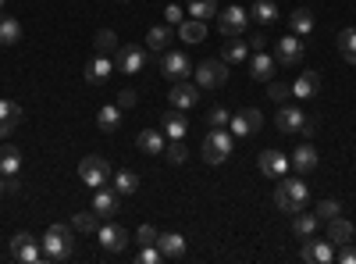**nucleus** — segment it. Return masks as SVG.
Instances as JSON below:
<instances>
[{"label": "nucleus", "instance_id": "nucleus-38", "mask_svg": "<svg viewBox=\"0 0 356 264\" xmlns=\"http://www.w3.org/2000/svg\"><path fill=\"white\" fill-rule=\"evenodd\" d=\"M335 43H339V54L346 57V61L356 65V29H342Z\"/></svg>", "mask_w": 356, "mask_h": 264}, {"label": "nucleus", "instance_id": "nucleus-17", "mask_svg": "<svg viewBox=\"0 0 356 264\" xmlns=\"http://www.w3.org/2000/svg\"><path fill=\"white\" fill-rule=\"evenodd\" d=\"M161 72H164L171 82H178V79H186V75L193 72V61H189L186 54L171 50V54H164V65H161Z\"/></svg>", "mask_w": 356, "mask_h": 264}, {"label": "nucleus", "instance_id": "nucleus-37", "mask_svg": "<svg viewBox=\"0 0 356 264\" xmlns=\"http://www.w3.org/2000/svg\"><path fill=\"white\" fill-rule=\"evenodd\" d=\"M250 15L260 25H271V22H278V4H275V0H257V4L250 8Z\"/></svg>", "mask_w": 356, "mask_h": 264}, {"label": "nucleus", "instance_id": "nucleus-39", "mask_svg": "<svg viewBox=\"0 0 356 264\" xmlns=\"http://www.w3.org/2000/svg\"><path fill=\"white\" fill-rule=\"evenodd\" d=\"M93 50H97V54L114 57V54H118V36L111 33V29H100V33L93 36Z\"/></svg>", "mask_w": 356, "mask_h": 264}, {"label": "nucleus", "instance_id": "nucleus-52", "mask_svg": "<svg viewBox=\"0 0 356 264\" xmlns=\"http://www.w3.org/2000/svg\"><path fill=\"white\" fill-rule=\"evenodd\" d=\"M0 193H4V175H0Z\"/></svg>", "mask_w": 356, "mask_h": 264}, {"label": "nucleus", "instance_id": "nucleus-50", "mask_svg": "<svg viewBox=\"0 0 356 264\" xmlns=\"http://www.w3.org/2000/svg\"><path fill=\"white\" fill-rule=\"evenodd\" d=\"M118 107H136V90H122V93H118Z\"/></svg>", "mask_w": 356, "mask_h": 264}, {"label": "nucleus", "instance_id": "nucleus-28", "mask_svg": "<svg viewBox=\"0 0 356 264\" xmlns=\"http://www.w3.org/2000/svg\"><path fill=\"white\" fill-rule=\"evenodd\" d=\"M303 118H307V114H303L300 107H285V104H282V111H278L275 122H278L282 132H300V129H303Z\"/></svg>", "mask_w": 356, "mask_h": 264}, {"label": "nucleus", "instance_id": "nucleus-36", "mask_svg": "<svg viewBox=\"0 0 356 264\" xmlns=\"http://www.w3.org/2000/svg\"><path fill=\"white\" fill-rule=\"evenodd\" d=\"M111 183H114V193H118V196H132V193L139 189V175H136V171H118Z\"/></svg>", "mask_w": 356, "mask_h": 264}, {"label": "nucleus", "instance_id": "nucleus-32", "mask_svg": "<svg viewBox=\"0 0 356 264\" xmlns=\"http://www.w3.org/2000/svg\"><path fill=\"white\" fill-rule=\"evenodd\" d=\"M178 40H186V43H203V40H207V22H200V18L182 22V25H178Z\"/></svg>", "mask_w": 356, "mask_h": 264}, {"label": "nucleus", "instance_id": "nucleus-16", "mask_svg": "<svg viewBox=\"0 0 356 264\" xmlns=\"http://www.w3.org/2000/svg\"><path fill=\"white\" fill-rule=\"evenodd\" d=\"M300 257H303L307 264H332V261H335V250H332L328 240H314V236H310V240L303 243V254H300Z\"/></svg>", "mask_w": 356, "mask_h": 264}, {"label": "nucleus", "instance_id": "nucleus-9", "mask_svg": "<svg viewBox=\"0 0 356 264\" xmlns=\"http://www.w3.org/2000/svg\"><path fill=\"white\" fill-rule=\"evenodd\" d=\"M11 257L18 264H40V261H47L43 257V247H36V240L29 236V232H18V236L11 240Z\"/></svg>", "mask_w": 356, "mask_h": 264}, {"label": "nucleus", "instance_id": "nucleus-49", "mask_svg": "<svg viewBox=\"0 0 356 264\" xmlns=\"http://www.w3.org/2000/svg\"><path fill=\"white\" fill-rule=\"evenodd\" d=\"M317 125H321V118H317V114H307V118H303V129H300V132H303V136L310 139V136L317 132Z\"/></svg>", "mask_w": 356, "mask_h": 264}, {"label": "nucleus", "instance_id": "nucleus-21", "mask_svg": "<svg viewBox=\"0 0 356 264\" xmlns=\"http://www.w3.org/2000/svg\"><path fill=\"white\" fill-rule=\"evenodd\" d=\"M161 125H164V136H168V139H186V132H189V122H186V114L178 111V107H171V111L164 114Z\"/></svg>", "mask_w": 356, "mask_h": 264}, {"label": "nucleus", "instance_id": "nucleus-5", "mask_svg": "<svg viewBox=\"0 0 356 264\" xmlns=\"http://www.w3.org/2000/svg\"><path fill=\"white\" fill-rule=\"evenodd\" d=\"M79 179L89 186V189H100V186H107L111 183V164L104 161V157H82L79 161Z\"/></svg>", "mask_w": 356, "mask_h": 264}, {"label": "nucleus", "instance_id": "nucleus-12", "mask_svg": "<svg viewBox=\"0 0 356 264\" xmlns=\"http://www.w3.org/2000/svg\"><path fill=\"white\" fill-rule=\"evenodd\" d=\"M257 168L267 175V179H282V175L289 171V154H282V150H264V154L257 157Z\"/></svg>", "mask_w": 356, "mask_h": 264}, {"label": "nucleus", "instance_id": "nucleus-46", "mask_svg": "<svg viewBox=\"0 0 356 264\" xmlns=\"http://www.w3.org/2000/svg\"><path fill=\"white\" fill-rule=\"evenodd\" d=\"M139 261H143V264H157V261H164V254L157 250V243H150V247L139 250Z\"/></svg>", "mask_w": 356, "mask_h": 264}, {"label": "nucleus", "instance_id": "nucleus-33", "mask_svg": "<svg viewBox=\"0 0 356 264\" xmlns=\"http://www.w3.org/2000/svg\"><path fill=\"white\" fill-rule=\"evenodd\" d=\"M97 125H100V132H114L118 125H122V107H118V104H104L97 111Z\"/></svg>", "mask_w": 356, "mask_h": 264}, {"label": "nucleus", "instance_id": "nucleus-7", "mask_svg": "<svg viewBox=\"0 0 356 264\" xmlns=\"http://www.w3.org/2000/svg\"><path fill=\"white\" fill-rule=\"evenodd\" d=\"M246 25H250V11L239 8V4H232L228 11H218V33H221L225 40L243 36V33H246Z\"/></svg>", "mask_w": 356, "mask_h": 264}, {"label": "nucleus", "instance_id": "nucleus-45", "mask_svg": "<svg viewBox=\"0 0 356 264\" xmlns=\"http://www.w3.org/2000/svg\"><path fill=\"white\" fill-rule=\"evenodd\" d=\"M164 22H168V25H182V22H186V11L178 8V4H168V8H164Z\"/></svg>", "mask_w": 356, "mask_h": 264}, {"label": "nucleus", "instance_id": "nucleus-47", "mask_svg": "<svg viewBox=\"0 0 356 264\" xmlns=\"http://www.w3.org/2000/svg\"><path fill=\"white\" fill-rule=\"evenodd\" d=\"M157 236H161V232H157L154 225H143V228L136 232V240H139L143 247H150V243H157Z\"/></svg>", "mask_w": 356, "mask_h": 264}, {"label": "nucleus", "instance_id": "nucleus-20", "mask_svg": "<svg viewBox=\"0 0 356 264\" xmlns=\"http://www.w3.org/2000/svg\"><path fill=\"white\" fill-rule=\"evenodd\" d=\"M18 125H22V107L15 100H0V136L8 139Z\"/></svg>", "mask_w": 356, "mask_h": 264}, {"label": "nucleus", "instance_id": "nucleus-44", "mask_svg": "<svg viewBox=\"0 0 356 264\" xmlns=\"http://www.w3.org/2000/svg\"><path fill=\"white\" fill-rule=\"evenodd\" d=\"M292 97V86H285V82H271V100L275 104H285Z\"/></svg>", "mask_w": 356, "mask_h": 264}, {"label": "nucleus", "instance_id": "nucleus-13", "mask_svg": "<svg viewBox=\"0 0 356 264\" xmlns=\"http://www.w3.org/2000/svg\"><path fill=\"white\" fill-rule=\"evenodd\" d=\"M168 100H171V107H178V111H189V107L200 104V90H196V86H189L186 79H178V82L171 86Z\"/></svg>", "mask_w": 356, "mask_h": 264}, {"label": "nucleus", "instance_id": "nucleus-48", "mask_svg": "<svg viewBox=\"0 0 356 264\" xmlns=\"http://www.w3.org/2000/svg\"><path fill=\"white\" fill-rule=\"evenodd\" d=\"M335 261H339V264H356V247H349V243H342V250L335 254Z\"/></svg>", "mask_w": 356, "mask_h": 264}, {"label": "nucleus", "instance_id": "nucleus-10", "mask_svg": "<svg viewBox=\"0 0 356 264\" xmlns=\"http://www.w3.org/2000/svg\"><path fill=\"white\" fill-rule=\"evenodd\" d=\"M114 68H122L125 75L143 72V68H146V50H143V47H136V43L118 47V54H114Z\"/></svg>", "mask_w": 356, "mask_h": 264}, {"label": "nucleus", "instance_id": "nucleus-26", "mask_svg": "<svg viewBox=\"0 0 356 264\" xmlns=\"http://www.w3.org/2000/svg\"><path fill=\"white\" fill-rule=\"evenodd\" d=\"M353 236H356V228H353V222H346V218H332L328 222V243L335 247H342V243H353Z\"/></svg>", "mask_w": 356, "mask_h": 264}, {"label": "nucleus", "instance_id": "nucleus-51", "mask_svg": "<svg viewBox=\"0 0 356 264\" xmlns=\"http://www.w3.org/2000/svg\"><path fill=\"white\" fill-rule=\"evenodd\" d=\"M250 50H264V36H250Z\"/></svg>", "mask_w": 356, "mask_h": 264}, {"label": "nucleus", "instance_id": "nucleus-41", "mask_svg": "<svg viewBox=\"0 0 356 264\" xmlns=\"http://www.w3.org/2000/svg\"><path fill=\"white\" fill-rule=\"evenodd\" d=\"M164 157H168L171 164H182V161L189 157L186 143H182V139H171V143H164Z\"/></svg>", "mask_w": 356, "mask_h": 264}, {"label": "nucleus", "instance_id": "nucleus-34", "mask_svg": "<svg viewBox=\"0 0 356 264\" xmlns=\"http://www.w3.org/2000/svg\"><path fill=\"white\" fill-rule=\"evenodd\" d=\"M186 11H189V18L211 22L218 15V0H186Z\"/></svg>", "mask_w": 356, "mask_h": 264}, {"label": "nucleus", "instance_id": "nucleus-29", "mask_svg": "<svg viewBox=\"0 0 356 264\" xmlns=\"http://www.w3.org/2000/svg\"><path fill=\"white\" fill-rule=\"evenodd\" d=\"M289 29H292L296 36H310L314 33V11L310 8H296L289 15Z\"/></svg>", "mask_w": 356, "mask_h": 264}, {"label": "nucleus", "instance_id": "nucleus-31", "mask_svg": "<svg viewBox=\"0 0 356 264\" xmlns=\"http://www.w3.org/2000/svg\"><path fill=\"white\" fill-rule=\"evenodd\" d=\"M175 40V25H154L150 33H146V47L150 50H168Z\"/></svg>", "mask_w": 356, "mask_h": 264}, {"label": "nucleus", "instance_id": "nucleus-23", "mask_svg": "<svg viewBox=\"0 0 356 264\" xmlns=\"http://www.w3.org/2000/svg\"><path fill=\"white\" fill-rule=\"evenodd\" d=\"M157 250L164 254V261H178L186 254V240L178 236V232H161V236H157Z\"/></svg>", "mask_w": 356, "mask_h": 264}, {"label": "nucleus", "instance_id": "nucleus-2", "mask_svg": "<svg viewBox=\"0 0 356 264\" xmlns=\"http://www.w3.org/2000/svg\"><path fill=\"white\" fill-rule=\"evenodd\" d=\"M72 247H75L72 228L50 225V228L43 232V257H47V261H68V257H72Z\"/></svg>", "mask_w": 356, "mask_h": 264}, {"label": "nucleus", "instance_id": "nucleus-42", "mask_svg": "<svg viewBox=\"0 0 356 264\" xmlns=\"http://www.w3.org/2000/svg\"><path fill=\"white\" fill-rule=\"evenodd\" d=\"M339 211H342V208H339V200H321L314 215H317L321 222H332V218H339Z\"/></svg>", "mask_w": 356, "mask_h": 264}, {"label": "nucleus", "instance_id": "nucleus-35", "mask_svg": "<svg viewBox=\"0 0 356 264\" xmlns=\"http://www.w3.org/2000/svg\"><path fill=\"white\" fill-rule=\"evenodd\" d=\"M18 40H22V22L11 18V15H0V43L11 47V43H18Z\"/></svg>", "mask_w": 356, "mask_h": 264}, {"label": "nucleus", "instance_id": "nucleus-27", "mask_svg": "<svg viewBox=\"0 0 356 264\" xmlns=\"http://www.w3.org/2000/svg\"><path fill=\"white\" fill-rule=\"evenodd\" d=\"M93 211H97L104 222L114 218V215H118V193H107V189L100 186V189L93 193Z\"/></svg>", "mask_w": 356, "mask_h": 264}, {"label": "nucleus", "instance_id": "nucleus-40", "mask_svg": "<svg viewBox=\"0 0 356 264\" xmlns=\"http://www.w3.org/2000/svg\"><path fill=\"white\" fill-rule=\"evenodd\" d=\"M72 228H75V232H97V228H100V215H97V211H79V215L72 218Z\"/></svg>", "mask_w": 356, "mask_h": 264}, {"label": "nucleus", "instance_id": "nucleus-19", "mask_svg": "<svg viewBox=\"0 0 356 264\" xmlns=\"http://www.w3.org/2000/svg\"><path fill=\"white\" fill-rule=\"evenodd\" d=\"M317 161H321V157H317V150H314V143H303V146H296V150H292V161H289V164L300 171V175H310V171L317 168Z\"/></svg>", "mask_w": 356, "mask_h": 264}, {"label": "nucleus", "instance_id": "nucleus-15", "mask_svg": "<svg viewBox=\"0 0 356 264\" xmlns=\"http://www.w3.org/2000/svg\"><path fill=\"white\" fill-rule=\"evenodd\" d=\"M111 75H114V57H107V54H97L93 61L86 65V82L89 86H104Z\"/></svg>", "mask_w": 356, "mask_h": 264}, {"label": "nucleus", "instance_id": "nucleus-1", "mask_svg": "<svg viewBox=\"0 0 356 264\" xmlns=\"http://www.w3.org/2000/svg\"><path fill=\"white\" fill-rule=\"evenodd\" d=\"M310 203V186L307 183H300V179H278V186H275V208L278 211H285V215H296V211H303Z\"/></svg>", "mask_w": 356, "mask_h": 264}, {"label": "nucleus", "instance_id": "nucleus-43", "mask_svg": "<svg viewBox=\"0 0 356 264\" xmlns=\"http://www.w3.org/2000/svg\"><path fill=\"white\" fill-rule=\"evenodd\" d=\"M228 118H232V114L225 107H211V111H207V125H211V129H228Z\"/></svg>", "mask_w": 356, "mask_h": 264}, {"label": "nucleus", "instance_id": "nucleus-30", "mask_svg": "<svg viewBox=\"0 0 356 264\" xmlns=\"http://www.w3.org/2000/svg\"><path fill=\"white\" fill-rule=\"evenodd\" d=\"M136 146L143 154H164V132H157V129H143L139 136H136Z\"/></svg>", "mask_w": 356, "mask_h": 264}, {"label": "nucleus", "instance_id": "nucleus-8", "mask_svg": "<svg viewBox=\"0 0 356 264\" xmlns=\"http://www.w3.org/2000/svg\"><path fill=\"white\" fill-rule=\"evenodd\" d=\"M303 54H307L303 36L289 33V36L278 40V47H275V61H278L282 68H300V65H303Z\"/></svg>", "mask_w": 356, "mask_h": 264}, {"label": "nucleus", "instance_id": "nucleus-22", "mask_svg": "<svg viewBox=\"0 0 356 264\" xmlns=\"http://www.w3.org/2000/svg\"><path fill=\"white\" fill-rule=\"evenodd\" d=\"M317 225H321V218L314 215V211H296L292 215V232H296V240H310L314 232H317Z\"/></svg>", "mask_w": 356, "mask_h": 264}, {"label": "nucleus", "instance_id": "nucleus-25", "mask_svg": "<svg viewBox=\"0 0 356 264\" xmlns=\"http://www.w3.org/2000/svg\"><path fill=\"white\" fill-rule=\"evenodd\" d=\"M18 171H22V150L11 146V143H4L0 146V175L11 179V175H18Z\"/></svg>", "mask_w": 356, "mask_h": 264}, {"label": "nucleus", "instance_id": "nucleus-6", "mask_svg": "<svg viewBox=\"0 0 356 264\" xmlns=\"http://www.w3.org/2000/svg\"><path fill=\"white\" fill-rule=\"evenodd\" d=\"M193 72H196V86H203V90H218L228 79V65L221 57H207V61H200Z\"/></svg>", "mask_w": 356, "mask_h": 264}, {"label": "nucleus", "instance_id": "nucleus-24", "mask_svg": "<svg viewBox=\"0 0 356 264\" xmlns=\"http://www.w3.org/2000/svg\"><path fill=\"white\" fill-rule=\"evenodd\" d=\"M246 57H250V40H243V36H232L225 43V50H221L225 65H239V61H246Z\"/></svg>", "mask_w": 356, "mask_h": 264}, {"label": "nucleus", "instance_id": "nucleus-3", "mask_svg": "<svg viewBox=\"0 0 356 264\" xmlns=\"http://www.w3.org/2000/svg\"><path fill=\"white\" fill-rule=\"evenodd\" d=\"M232 146H235V136L228 129H211L203 136V161L207 164H225L228 154H232Z\"/></svg>", "mask_w": 356, "mask_h": 264}, {"label": "nucleus", "instance_id": "nucleus-4", "mask_svg": "<svg viewBox=\"0 0 356 264\" xmlns=\"http://www.w3.org/2000/svg\"><path fill=\"white\" fill-rule=\"evenodd\" d=\"M260 125H264V114H260L257 107H243V111H235L232 118H228V132H232L235 139H250V136H257Z\"/></svg>", "mask_w": 356, "mask_h": 264}, {"label": "nucleus", "instance_id": "nucleus-53", "mask_svg": "<svg viewBox=\"0 0 356 264\" xmlns=\"http://www.w3.org/2000/svg\"><path fill=\"white\" fill-rule=\"evenodd\" d=\"M0 11H4V0H0Z\"/></svg>", "mask_w": 356, "mask_h": 264}, {"label": "nucleus", "instance_id": "nucleus-11", "mask_svg": "<svg viewBox=\"0 0 356 264\" xmlns=\"http://www.w3.org/2000/svg\"><path fill=\"white\" fill-rule=\"evenodd\" d=\"M97 240H100V247L104 250H111V254H122L125 250V243H129V232L118 225L114 218H107L100 228H97Z\"/></svg>", "mask_w": 356, "mask_h": 264}, {"label": "nucleus", "instance_id": "nucleus-18", "mask_svg": "<svg viewBox=\"0 0 356 264\" xmlns=\"http://www.w3.org/2000/svg\"><path fill=\"white\" fill-rule=\"evenodd\" d=\"M317 93H321V75L310 72V68L292 82V97H300V100H314Z\"/></svg>", "mask_w": 356, "mask_h": 264}, {"label": "nucleus", "instance_id": "nucleus-14", "mask_svg": "<svg viewBox=\"0 0 356 264\" xmlns=\"http://www.w3.org/2000/svg\"><path fill=\"white\" fill-rule=\"evenodd\" d=\"M275 68H278L275 54H267V50H253V57H250V75H253L257 82H271V79H275Z\"/></svg>", "mask_w": 356, "mask_h": 264}]
</instances>
